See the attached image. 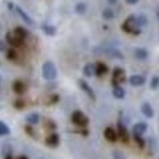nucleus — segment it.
<instances>
[{
  "label": "nucleus",
  "mask_w": 159,
  "mask_h": 159,
  "mask_svg": "<svg viewBox=\"0 0 159 159\" xmlns=\"http://www.w3.org/2000/svg\"><path fill=\"white\" fill-rule=\"evenodd\" d=\"M121 30L129 34H134V36H139L141 33V28L136 23V16L135 15H130L126 20L122 22L121 25Z\"/></svg>",
  "instance_id": "nucleus-1"
},
{
  "label": "nucleus",
  "mask_w": 159,
  "mask_h": 159,
  "mask_svg": "<svg viewBox=\"0 0 159 159\" xmlns=\"http://www.w3.org/2000/svg\"><path fill=\"white\" fill-rule=\"evenodd\" d=\"M42 76L43 79L47 81H54L58 76V71L57 67L54 65V62L52 61H45L42 66Z\"/></svg>",
  "instance_id": "nucleus-2"
},
{
  "label": "nucleus",
  "mask_w": 159,
  "mask_h": 159,
  "mask_svg": "<svg viewBox=\"0 0 159 159\" xmlns=\"http://www.w3.org/2000/svg\"><path fill=\"white\" fill-rule=\"evenodd\" d=\"M71 121L80 127H86L88 125V118L81 111V110H75L72 114H71Z\"/></svg>",
  "instance_id": "nucleus-3"
},
{
  "label": "nucleus",
  "mask_w": 159,
  "mask_h": 159,
  "mask_svg": "<svg viewBox=\"0 0 159 159\" xmlns=\"http://www.w3.org/2000/svg\"><path fill=\"white\" fill-rule=\"evenodd\" d=\"M94 52H96V53L100 52L99 54H107V55L110 57V58H115V59H120V60L124 59V54H122L120 50L115 49V48H102V47H100L99 49H96Z\"/></svg>",
  "instance_id": "nucleus-4"
},
{
  "label": "nucleus",
  "mask_w": 159,
  "mask_h": 159,
  "mask_svg": "<svg viewBox=\"0 0 159 159\" xmlns=\"http://www.w3.org/2000/svg\"><path fill=\"white\" fill-rule=\"evenodd\" d=\"M122 82H125V71L121 67H115L113 71L111 84L113 87H115V86H120Z\"/></svg>",
  "instance_id": "nucleus-5"
},
{
  "label": "nucleus",
  "mask_w": 159,
  "mask_h": 159,
  "mask_svg": "<svg viewBox=\"0 0 159 159\" xmlns=\"http://www.w3.org/2000/svg\"><path fill=\"white\" fill-rule=\"evenodd\" d=\"M5 39H6V42H7L11 47H14V48L22 47V44H23V42H25V40L20 39L14 32H7V33L5 34Z\"/></svg>",
  "instance_id": "nucleus-6"
},
{
  "label": "nucleus",
  "mask_w": 159,
  "mask_h": 159,
  "mask_svg": "<svg viewBox=\"0 0 159 159\" xmlns=\"http://www.w3.org/2000/svg\"><path fill=\"white\" fill-rule=\"evenodd\" d=\"M79 86H80V88L89 97V99H92V100H96V94H94V91L92 89V87L84 81V80H79Z\"/></svg>",
  "instance_id": "nucleus-7"
},
{
  "label": "nucleus",
  "mask_w": 159,
  "mask_h": 159,
  "mask_svg": "<svg viewBox=\"0 0 159 159\" xmlns=\"http://www.w3.org/2000/svg\"><path fill=\"white\" fill-rule=\"evenodd\" d=\"M15 12L19 15L21 17V20L23 21L25 23H27V25H33V20H32V17L21 7V6H19V5H16L15 6Z\"/></svg>",
  "instance_id": "nucleus-8"
},
{
  "label": "nucleus",
  "mask_w": 159,
  "mask_h": 159,
  "mask_svg": "<svg viewBox=\"0 0 159 159\" xmlns=\"http://www.w3.org/2000/svg\"><path fill=\"white\" fill-rule=\"evenodd\" d=\"M147 129H148V125L146 122H137L132 127V134L134 136H142L147 131Z\"/></svg>",
  "instance_id": "nucleus-9"
},
{
  "label": "nucleus",
  "mask_w": 159,
  "mask_h": 159,
  "mask_svg": "<svg viewBox=\"0 0 159 159\" xmlns=\"http://www.w3.org/2000/svg\"><path fill=\"white\" fill-rule=\"evenodd\" d=\"M141 113H142L146 118H148V119L153 118V115H154L153 108H152V105H151L148 102H143V103L141 104Z\"/></svg>",
  "instance_id": "nucleus-10"
},
{
  "label": "nucleus",
  "mask_w": 159,
  "mask_h": 159,
  "mask_svg": "<svg viewBox=\"0 0 159 159\" xmlns=\"http://www.w3.org/2000/svg\"><path fill=\"white\" fill-rule=\"evenodd\" d=\"M82 72H83V75H84L86 77H92V76H94V75H96V64H93V62L86 64V65L83 66Z\"/></svg>",
  "instance_id": "nucleus-11"
},
{
  "label": "nucleus",
  "mask_w": 159,
  "mask_h": 159,
  "mask_svg": "<svg viewBox=\"0 0 159 159\" xmlns=\"http://www.w3.org/2000/svg\"><path fill=\"white\" fill-rule=\"evenodd\" d=\"M104 137L108 139L109 142H115L116 139H118V132H116L113 127L108 126V127H105V130H104Z\"/></svg>",
  "instance_id": "nucleus-12"
},
{
  "label": "nucleus",
  "mask_w": 159,
  "mask_h": 159,
  "mask_svg": "<svg viewBox=\"0 0 159 159\" xmlns=\"http://www.w3.org/2000/svg\"><path fill=\"white\" fill-rule=\"evenodd\" d=\"M12 91L16 94H23L26 92V84L22 81H20V80H16L12 83Z\"/></svg>",
  "instance_id": "nucleus-13"
},
{
  "label": "nucleus",
  "mask_w": 159,
  "mask_h": 159,
  "mask_svg": "<svg viewBox=\"0 0 159 159\" xmlns=\"http://www.w3.org/2000/svg\"><path fill=\"white\" fill-rule=\"evenodd\" d=\"M129 82H130V84L134 86V87H139V86L144 84L146 79H144L143 76H141V75H132V76H130Z\"/></svg>",
  "instance_id": "nucleus-14"
},
{
  "label": "nucleus",
  "mask_w": 159,
  "mask_h": 159,
  "mask_svg": "<svg viewBox=\"0 0 159 159\" xmlns=\"http://www.w3.org/2000/svg\"><path fill=\"white\" fill-rule=\"evenodd\" d=\"M134 55H135V58L137 60H146L149 57V53L144 48H136L134 50Z\"/></svg>",
  "instance_id": "nucleus-15"
},
{
  "label": "nucleus",
  "mask_w": 159,
  "mask_h": 159,
  "mask_svg": "<svg viewBox=\"0 0 159 159\" xmlns=\"http://www.w3.org/2000/svg\"><path fill=\"white\" fill-rule=\"evenodd\" d=\"M59 135L58 134H55V132H53V134H50L47 139H45V142H47V144L49 146V147H58V144H59Z\"/></svg>",
  "instance_id": "nucleus-16"
},
{
  "label": "nucleus",
  "mask_w": 159,
  "mask_h": 159,
  "mask_svg": "<svg viewBox=\"0 0 159 159\" xmlns=\"http://www.w3.org/2000/svg\"><path fill=\"white\" fill-rule=\"evenodd\" d=\"M42 31L47 34V36H55L57 34V27L55 26H53V25H49V23H43L42 25Z\"/></svg>",
  "instance_id": "nucleus-17"
},
{
  "label": "nucleus",
  "mask_w": 159,
  "mask_h": 159,
  "mask_svg": "<svg viewBox=\"0 0 159 159\" xmlns=\"http://www.w3.org/2000/svg\"><path fill=\"white\" fill-rule=\"evenodd\" d=\"M107 72H108V66H107L104 62L98 61V62L96 64V76L102 77V76H104Z\"/></svg>",
  "instance_id": "nucleus-18"
},
{
  "label": "nucleus",
  "mask_w": 159,
  "mask_h": 159,
  "mask_svg": "<svg viewBox=\"0 0 159 159\" xmlns=\"http://www.w3.org/2000/svg\"><path fill=\"white\" fill-rule=\"evenodd\" d=\"M20 39L25 40L27 37H28V31L25 28V27H22V26H17V27H15V30L12 31Z\"/></svg>",
  "instance_id": "nucleus-19"
},
{
  "label": "nucleus",
  "mask_w": 159,
  "mask_h": 159,
  "mask_svg": "<svg viewBox=\"0 0 159 159\" xmlns=\"http://www.w3.org/2000/svg\"><path fill=\"white\" fill-rule=\"evenodd\" d=\"M113 96L116 98V99H124L125 98V94H126V92H125V89L121 87V86H115V87H113Z\"/></svg>",
  "instance_id": "nucleus-20"
},
{
  "label": "nucleus",
  "mask_w": 159,
  "mask_h": 159,
  "mask_svg": "<svg viewBox=\"0 0 159 159\" xmlns=\"http://www.w3.org/2000/svg\"><path fill=\"white\" fill-rule=\"evenodd\" d=\"M118 130H119L120 137L124 139L125 142H127V139H129V134H127V130H126L125 125L121 122V120H119V122H118Z\"/></svg>",
  "instance_id": "nucleus-21"
},
{
  "label": "nucleus",
  "mask_w": 159,
  "mask_h": 159,
  "mask_svg": "<svg viewBox=\"0 0 159 159\" xmlns=\"http://www.w3.org/2000/svg\"><path fill=\"white\" fill-rule=\"evenodd\" d=\"M86 11H87V4L86 2H82L81 1V2H77L75 5V12L77 15H84Z\"/></svg>",
  "instance_id": "nucleus-22"
},
{
  "label": "nucleus",
  "mask_w": 159,
  "mask_h": 159,
  "mask_svg": "<svg viewBox=\"0 0 159 159\" xmlns=\"http://www.w3.org/2000/svg\"><path fill=\"white\" fill-rule=\"evenodd\" d=\"M136 23H137V26L139 28H142V27L148 25V17L144 14H141L139 16H136Z\"/></svg>",
  "instance_id": "nucleus-23"
},
{
  "label": "nucleus",
  "mask_w": 159,
  "mask_h": 159,
  "mask_svg": "<svg viewBox=\"0 0 159 159\" xmlns=\"http://www.w3.org/2000/svg\"><path fill=\"white\" fill-rule=\"evenodd\" d=\"M102 17H103L104 20L110 21L115 17V14H114V11H113L111 9H104V10L102 11Z\"/></svg>",
  "instance_id": "nucleus-24"
},
{
  "label": "nucleus",
  "mask_w": 159,
  "mask_h": 159,
  "mask_svg": "<svg viewBox=\"0 0 159 159\" xmlns=\"http://www.w3.org/2000/svg\"><path fill=\"white\" fill-rule=\"evenodd\" d=\"M26 121H27L30 125H36V124H38V121H39V115H38L37 113H31V114L27 115Z\"/></svg>",
  "instance_id": "nucleus-25"
},
{
  "label": "nucleus",
  "mask_w": 159,
  "mask_h": 159,
  "mask_svg": "<svg viewBox=\"0 0 159 159\" xmlns=\"http://www.w3.org/2000/svg\"><path fill=\"white\" fill-rule=\"evenodd\" d=\"M6 58H7L9 60H11V61H16L17 58H19V54H17V52H16L14 48H11V49L7 50V53H6Z\"/></svg>",
  "instance_id": "nucleus-26"
},
{
  "label": "nucleus",
  "mask_w": 159,
  "mask_h": 159,
  "mask_svg": "<svg viewBox=\"0 0 159 159\" xmlns=\"http://www.w3.org/2000/svg\"><path fill=\"white\" fill-rule=\"evenodd\" d=\"M7 135H10V129L5 122L0 120V136H7Z\"/></svg>",
  "instance_id": "nucleus-27"
},
{
  "label": "nucleus",
  "mask_w": 159,
  "mask_h": 159,
  "mask_svg": "<svg viewBox=\"0 0 159 159\" xmlns=\"http://www.w3.org/2000/svg\"><path fill=\"white\" fill-rule=\"evenodd\" d=\"M1 153H2V157H5V158L11 156V146L9 143H5L1 148Z\"/></svg>",
  "instance_id": "nucleus-28"
},
{
  "label": "nucleus",
  "mask_w": 159,
  "mask_h": 159,
  "mask_svg": "<svg viewBox=\"0 0 159 159\" xmlns=\"http://www.w3.org/2000/svg\"><path fill=\"white\" fill-rule=\"evenodd\" d=\"M149 87L151 89H157L159 87V77L158 76H153L151 79V83H149Z\"/></svg>",
  "instance_id": "nucleus-29"
},
{
  "label": "nucleus",
  "mask_w": 159,
  "mask_h": 159,
  "mask_svg": "<svg viewBox=\"0 0 159 159\" xmlns=\"http://www.w3.org/2000/svg\"><path fill=\"white\" fill-rule=\"evenodd\" d=\"M14 107L16 108V109H22L23 107H25V102L22 99H17L14 102Z\"/></svg>",
  "instance_id": "nucleus-30"
},
{
  "label": "nucleus",
  "mask_w": 159,
  "mask_h": 159,
  "mask_svg": "<svg viewBox=\"0 0 159 159\" xmlns=\"http://www.w3.org/2000/svg\"><path fill=\"white\" fill-rule=\"evenodd\" d=\"M134 139H135L136 143L139 144V147H143V146H144V141H143V139H142L141 136H134Z\"/></svg>",
  "instance_id": "nucleus-31"
},
{
  "label": "nucleus",
  "mask_w": 159,
  "mask_h": 159,
  "mask_svg": "<svg viewBox=\"0 0 159 159\" xmlns=\"http://www.w3.org/2000/svg\"><path fill=\"white\" fill-rule=\"evenodd\" d=\"M58 100H59V96L58 94H53V96H50L49 104H55V103H58Z\"/></svg>",
  "instance_id": "nucleus-32"
},
{
  "label": "nucleus",
  "mask_w": 159,
  "mask_h": 159,
  "mask_svg": "<svg viewBox=\"0 0 159 159\" xmlns=\"http://www.w3.org/2000/svg\"><path fill=\"white\" fill-rule=\"evenodd\" d=\"M5 50H6V45L4 40H0V52H5Z\"/></svg>",
  "instance_id": "nucleus-33"
},
{
  "label": "nucleus",
  "mask_w": 159,
  "mask_h": 159,
  "mask_svg": "<svg viewBox=\"0 0 159 159\" xmlns=\"http://www.w3.org/2000/svg\"><path fill=\"white\" fill-rule=\"evenodd\" d=\"M139 0H125V2L127 4V5H135V4H137Z\"/></svg>",
  "instance_id": "nucleus-34"
},
{
  "label": "nucleus",
  "mask_w": 159,
  "mask_h": 159,
  "mask_svg": "<svg viewBox=\"0 0 159 159\" xmlns=\"http://www.w3.org/2000/svg\"><path fill=\"white\" fill-rule=\"evenodd\" d=\"M107 1H108V4H110V5H115L119 0H107Z\"/></svg>",
  "instance_id": "nucleus-35"
},
{
  "label": "nucleus",
  "mask_w": 159,
  "mask_h": 159,
  "mask_svg": "<svg viewBox=\"0 0 159 159\" xmlns=\"http://www.w3.org/2000/svg\"><path fill=\"white\" fill-rule=\"evenodd\" d=\"M5 159H12V157H11V156H9V157H6Z\"/></svg>",
  "instance_id": "nucleus-36"
},
{
  "label": "nucleus",
  "mask_w": 159,
  "mask_h": 159,
  "mask_svg": "<svg viewBox=\"0 0 159 159\" xmlns=\"http://www.w3.org/2000/svg\"><path fill=\"white\" fill-rule=\"evenodd\" d=\"M157 16H158V19H159V11L157 12Z\"/></svg>",
  "instance_id": "nucleus-37"
}]
</instances>
